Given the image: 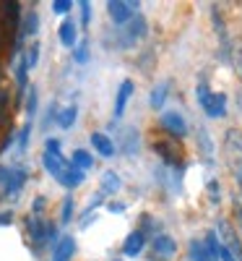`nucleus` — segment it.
<instances>
[{"label": "nucleus", "mask_w": 242, "mask_h": 261, "mask_svg": "<svg viewBox=\"0 0 242 261\" xmlns=\"http://www.w3.org/2000/svg\"><path fill=\"white\" fill-rule=\"evenodd\" d=\"M154 151L159 154V160L164 162V167H169L172 172H183L185 167V151L180 146V141H174V139H157L154 141Z\"/></svg>", "instance_id": "f257e3e1"}, {"label": "nucleus", "mask_w": 242, "mask_h": 261, "mask_svg": "<svg viewBox=\"0 0 242 261\" xmlns=\"http://www.w3.org/2000/svg\"><path fill=\"white\" fill-rule=\"evenodd\" d=\"M195 97H198V105L203 107V113L208 118H224L227 115V94L224 92H211L206 84H201L195 89Z\"/></svg>", "instance_id": "f03ea898"}, {"label": "nucleus", "mask_w": 242, "mask_h": 261, "mask_svg": "<svg viewBox=\"0 0 242 261\" xmlns=\"http://www.w3.org/2000/svg\"><path fill=\"white\" fill-rule=\"evenodd\" d=\"M159 125L164 128V134L169 139H174V141H183L188 136V123H185V118H183L180 110H162Z\"/></svg>", "instance_id": "7ed1b4c3"}, {"label": "nucleus", "mask_w": 242, "mask_h": 261, "mask_svg": "<svg viewBox=\"0 0 242 261\" xmlns=\"http://www.w3.org/2000/svg\"><path fill=\"white\" fill-rule=\"evenodd\" d=\"M216 235H219V241H222V246L229 248L237 261H242V238H239L237 227L229 220H219L216 222Z\"/></svg>", "instance_id": "20e7f679"}, {"label": "nucleus", "mask_w": 242, "mask_h": 261, "mask_svg": "<svg viewBox=\"0 0 242 261\" xmlns=\"http://www.w3.org/2000/svg\"><path fill=\"white\" fill-rule=\"evenodd\" d=\"M138 8L141 6L136 3V0H109L107 3V13H109V18H112L117 27H125L128 21L138 13Z\"/></svg>", "instance_id": "39448f33"}, {"label": "nucleus", "mask_w": 242, "mask_h": 261, "mask_svg": "<svg viewBox=\"0 0 242 261\" xmlns=\"http://www.w3.org/2000/svg\"><path fill=\"white\" fill-rule=\"evenodd\" d=\"M26 230H29V238H32V243L37 248L50 243V220H45V217L32 214L29 220H26Z\"/></svg>", "instance_id": "423d86ee"}, {"label": "nucleus", "mask_w": 242, "mask_h": 261, "mask_svg": "<svg viewBox=\"0 0 242 261\" xmlns=\"http://www.w3.org/2000/svg\"><path fill=\"white\" fill-rule=\"evenodd\" d=\"M146 34H148V21H146L141 13H136V16L125 24V29H123L125 45H133V42H138V39H146Z\"/></svg>", "instance_id": "0eeeda50"}, {"label": "nucleus", "mask_w": 242, "mask_h": 261, "mask_svg": "<svg viewBox=\"0 0 242 261\" xmlns=\"http://www.w3.org/2000/svg\"><path fill=\"white\" fill-rule=\"evenodd\" d=\"M117 149L123 151V154H128V157L138 154V149H141V136H138V130H136L133 125H125V128L120 130Z\"/></svg>", "instance_id": "6e6552de"}, {"label": "nucleus", "mask_w": 242, "mask_h": 261, "mask_svg": "<svg viewBox=\"0 0 242 261\" xmlns=\"http://www.w3.org/2000/svg\"><path fill=\"white\" fill-rule=\"evenodd\" d=\"M92 146H94L97 154L104 157V160L115 157V151H117V144L109 139L107 134H102V130H94V134H92Z\"/></svg>", "instance_id": "1a4fd4ad"}, {"label": "nucleus", "mask_w": 242, "mask_h": 261, "mask_svg": "<svg viewBox=\"0 0 242 261\" xmlns=\"http://www.w3.org/2000/svg\"><path fill=\"white\" fill-rule=\"evenodd\" d=\"M151 246H154V253L159 258H172L177 253V243H174V238H169L167 232H159L157 238H151Z\"/></svg>", "instance_id": "9d476101"}, {"label": "nucleus", "mask_w": 242, "mask_h": 261, "mask_svg": "<svg viewBox=\"0 0 242 261\" xmlns=\"http://www.w3.org/2000/svg\"><path fill=\"white\" fill-rule=\"evenodd\" d=\"M42 165H45V170L50 172L55 180H60L63 172H65V167H68L71 162H65L63 154H55V151H45V154H42Z\"/></svg>", "instance_id": "9b49d317"}, {"label": "nucleus", "mask_w": 242, "mask_h": 261, "mask_svg": "<svg viewBox=\"0 0 242 261\" xmlns=\"http://www.w3.org/2000/svg\"><path fill=\"white\" fill-rule=\"evenodd\" d=\"M57 37H60V45L63 47H76L78 45V27L73 18H63V24L57 29Z\"/></svg>", "instance_id": "f8f14e48"}, {"label": "nucleus", "mask_w": 242, "mask_h": 261, "mask_svg": "<svg viewBox=\"0 0 242 261\" xmlns=\"http://www.w3.org/2000/svg\"><path fill=\"white\" fill-rule=\"evenodd\" d=\"M146 241H148V238H146L141 230H133V232H130V235L125 238V243H123V253H125V256H130V258H136V256L146 248Z\"/></svg>", "instance_id": "ddd939ff"}, {"label": "nucleus", "mask_w": 242, "mask_h": 261, "mask_svg": "<svg viewBox=\"0 0 242 261\" xmlns=\"http://www.w3.org/2000/svg\"><path fill=\"white\" fill-rule=\"evenodd\" d=\"M169 89H172V81H159L157 86H154L151 97H148L151 110H157V113L164 110V102H167V97H169Z\"/></svg>", "instance_id": "4468645a"}, {"label": "nucleus", "mask_w": 242, "mask_h": 261, "mask_svg": "<svg viewBox=\"0 0 242 261\" xmlns=\"http://www.w3.org/2000/svg\"><path fill=\"white\" fill-rule=\"evenodd\" d=\"M133 97V81L130 79H123L120 86H117V97H115V118H123L125 107H128V99Z\"/></svg>", "instance_id": "2eb2a0df"}, {"label": "nucleus", "mask_w": 242, "mask_h": 261, "mask_svg": "<svg viewBox=\"0 0 242 261\" xmlns=\"http://www.w3.org/2000/svg\"><path fill=\"white\" fill-rule=\"evenodd\" d=\"M26 178H29V172H26L24 167H11V175H8V180H6V186H3L6 196H16L21 188H24Z\"/></svg>", "instance_id": "dca6fc26"}, {"label": "nucleus", "mask_w": 242, "mask_h": 261, "mask_svg": "<svg viewBox=\"0 0 242 261\" xmlns=\"http://www.w3.org/2000/svg\"><path fill=\"white\" fill-rule=\"evenodd\" d=\"M198 151H201V157H203V162L206 165H214L216 162V146H214V141H211V134L206 128H201L198 130Z\"/></svg>", "instance_id": "f3484780"}, {"label": "nucleus", "mask_w": 242, "mask_h": 261, "mask_svg": "<svg viewBox=\"0 0 242 261\" xmlns=\"http://www.w3.org/2000/svg\"><path fill=\"white\" fill-rule=\"evenodd\" d=\"M76 253V241L71 235H65L57 241V246L52 248V261H71Z\"/></svg>", "instance_id": "a211bd4d"}, {"label": "nucleus", "mask_w": 242, "mask_h": 261, "mask_svg": "<svg viewBox=\"0 0 242 261\" xmlns=\"http://www.w3.org/2000/svg\"><path fill=\"white\" fill-rule=\"evenodd\" d=\"M26 76H29V63H26V58H18L16 60V105L21 102V97H24V92H29L26 89Z\"/></svg>", "instance_id": "6ab92c4d"}, {"label": "nucleus", "mask_w": 242, "mask_h": 261, "mask_svg": "<svg viewBox=\"0 0 242 261\" xmlns=\"http://www.w3.org/2000/svg\"><path fill=\"white\" fill-rule=\"evenodd\" d=\"M188 258H190V261H216L201 238H193V241L188 243Z\"/></svg>", "instance_id": "aec40b11"}, {"label": "nucleus", "mask_w": 242, "mask_h": 261, "mask_svg": "<svg viewBox=\"0 0 242 261\" xmlns=\"http://www.w3.org/2000/svg\"><path fill=\"white\" fill-rule=\"evenodd\" d=\"M83 180H86L83 170H78V167L68 165V167H65V172H63V178H60L57 183H60V186H65V188H78Z\"/></svg>", "instance_id": "412c9836"}, {"label": "nucleus", "mask_w": 242, "mask_h": 261, "mask_svg": "<svg viewBox=\"0 0 242 261\" xmlns=\"http://www.w3.org/2000/svg\"><path fill=\"white\" fill-rule=\"evenodd\" d=\"M71 165L86 172V170H92V167H94V157H92L86 149H76L73 154H71Z\"/></svg>", "instance_id": "4be33fe9"}, {"label": "nucleus", "mask_w": 242, "mask_h": 261, "mask_svg": "<svg viewBox=\"0 0 242 261\" xmlns=\"http://www.w3.org/2000/svg\"><path fill=\"white\" fill-rule=\"evenodd\" d=\"M76 118H78V107H76V105H68V107H63V110L57 113V125H60L63 130H68V128L76 123Z\"/></svg>", "instance_id": "5701e85b"}, {"label": "nucleus", "mask_w": 242, "mask_h": 261, "mask_svg": "<svg viewBox=\"0 0 242 261\" xmlns=\"http://www.w3.org/2000/svg\"><path fill=\"white\" fill-rule=\"evenodd\" d=\"M224 149L229 151V154H242V134H239L237 128H229V130H227Z\"/></svg>", "instance_id": "b1692460"}, {"label": "nucleus", "mask_w": 242, "mask_h": 261, "mask_svg": "<svg viewBox=\"0 0 242 261\" xmlns=\"http://www.w3.org/2000/svg\"><path fill=\"white\" fill-rule=\"evenodd\" d=\"M120 186H123V180L117 178V172L107 170L104 175H102V193H117Z\"/></svg>", "instance_id": "393cba45"}, {"label": "nucleus", "mask_w": 242, "mask_h": 261, "mask_svg": "<svg viewBox=\"0 0 242 261\" xmlns=\"http://www.w3.org/2000/svg\"><path fill=\"white\" fill-rule=\"evenodd\" d=\"M203 243H206V248L211 251V256L219 261V253H222V241H219V235H216V230H208L206 235H203Z\"/></svg>", "instance_id": "a878e982"}, {"label": "nucleus", "mask_w": 242, "mask_h": 261, "mask_svg": "<svg viewBox=\"0 0 242 261\" xmlns=\"http://www.w3.org/2000/svg\"><path fill=\"white\" fill-rule=\"evenodd\" d=\"M138 230H141L146 238H148V235H151V238H157V235H159V225L154 222V217H151V214H141V227H138Z\"/></svg>", "instance_id": "bb28decb"}, {"label": "nucleus", "mask_w": 242, "mask_h": 261, "mask_svg": "<svg viewBox=\"0 0 242 261\" xmlns=\"http://www.w3.org/2000/svg\"><path fill=\"white\" fill-rule=\"evenodd\" d=\"M73 60L76 63H89V42L81 39L78 45L73 47Z\"/></svg>", "instance_id": "cd10ccee"}, {"label": "nucleus", "mask_w": 242, "mask_h": 261, "mask_svg": "<svg viewBox=\"0 0 242 261\" xmlns=\"http://www.w3.org/2000/svg\"><path fill=\"white\" fill-rule=\"evenodd\" d=\"M29 136H32V120H26L24 128L18 130V151H21V154H24L26 146H29Z\"/></svg>", "instance_id": "c85d7f7f"}, {"label": "nucleus", "mask_w": 242, "mask_h": 261, "mask_svg": "<svg viewBox=\"0 0 242 261\" xmlns=\"http://www.w3.org/2000/svg\"><path fill=\"white\" fill-rule=\"evenodd\" d=\"M37 99H39L37 86H29V97H26V115H29V120H32L34 113H37Z\"/></svg>", "instance_id": "c756f323"}, {"label": "nucleus", "mask_w": 242, "mask_h": 261, "mask_svg": "<svg viewBox=\"0 0 242 261\" xmlns=\"http://www.w3.org/2000/svg\"><path fill=\"white\" fill-rule=\"evenodd\" d=\"M71 220H73V199L68 196V199L63 201V209H60V222H63V225H68Z\"/></svg>", "instance_id": "7c9ffc66"}, {"label": "nucleus", "mask_w": 242, "mask_h": 261, "mask_svg": "<svg viewBox=\"0 0 242 261\" xmlns=\"http://www.w3.org/2000/svg\"><path fill=\"white\" fill-rule=\"evenodd\" d=\"M39 50H42L39 42H32V45L26 47V55H24V58H26V63H29V68H34V65L39 63Z\"/></svg>", "instance_id": "2f4dec72"}, {"label": "nucleus", "mask_w": 242, "mask_h": 261, "mask_svg": "<svg viewBox=\"0 0 242 261\" xmlns=\"http://www.w3.org/2000/svg\"><path fill=\"white\" fill-rule=\"evenodd\" d=\"M232 65H234L237 76L242 79V45H232Z\"/></svg>", "instance_id": "473e14b6"}, {"label": "nucleus", "mask_w": 242, "mask_h": 261, "mask_svg": "<svg viewBox=\"0 0 242 261\" xmlns=\"http://www.w3.org/2000/svg\"><path fill=\"white\" fill-rule=\"evenodd\" d=\"M78 8H81V27L86 29V27H89V21H92V3H89V0H81Z\"/></svg>", "instance_id": "72a5a7b5"}, {"label": "nucleus", "mask_w": 242, "mask_h": 261, "mask_svg": "<svg viewBox=\"0 0 242 261\" xmlns=\"http://www.w3.org/2000/svg\"><path fill=\"white\" fill-rule=\"evenodd\" d=\"M206 191H208V196H211V201H214V204L222 201V186H219V180H208Z\"/></svg>", "instance_id": "f704fd0d"}, {"label": "nucleus", "mask_w": 242, "mask_h": 261, "mask_svg": "<svg viewBox=\"0 0 242 261\" xmlns=\"http://www.w3.org/2000/svg\"><path fill=\"white\" fill-rule=\"evenodd\" d=\"M71 8H73L71 0H52V11L55 13H68Z\"/></svg>", "instance_id": "c9c22d12"}, {"label": "nucleus", "mask_w": 242, "mask_h": 261, "mask_svg": "<svg viewBox=\"0 0 242 261\" xmlns=\"http://www.w3.org/2000/svg\"><path fill=\"white\" fill-rule=\"evenodd\" d=\"M45 206H47V199H45V196H37V199H34V204H32V214L42 217V212H45Z\"/></svg>", "instance_id": "e433bc0d"}, {"label": "nucleus", "mask_w": 242, "mask_h": 261, "mask_svg": "<svg viewBox=\"0 0 242 261\" xmlns=\"http://www.w3.org/2000/svg\"><path fill=\"white\" fill-rule=\"evenodd\" d=\"M234 217H237V225L242 230V196H237V199H234Z\"/></svg>", "instance_id": "4c0bfd02"}, {"label": "nucleus", "mask_w": 242, "mask_h": 261, "mask_svg": "<svg viewBox=\"0 0 242 261\" xmlns=\"http://www.w3.org/2000/svg\"><path fill=\"white\" fill-rule=\"evenodd\" d=\"M45 151H55V154H60V141L57 139H47L45 141Z\"/></svg>", "instance_id": "58836bf2"}, {"label": "nucleus", "mask_w": 242, "mask_h": 261, "mask_svg": "<svg viewBox=\"0 0 242 261\" xmlns=\"http://www.w3.org/2000/svg\"><path fill=\"white\" fill-rule=\"evenodd\" d=\"M107 209L112 212V214H120V212H125V204H123V201H109Z\"/></svg>", "instance_id": "ea45409f"}, {"label": "nucleus", "mask_w": 242, "mask_h": 261, "mask_svg": "<svg viewBox=\"0 0 242 261\" xmlns=\"http://www.w3.org/2000/svg\"><path fill=\"white\" fill-rule=\"evenodd\" d=\"M8 99H11L8 89H3V86H0V110H6V107H8Z\"/></svg>", "instance_id": "a19ab883"}, {"label": "nucleus", "mask_w": 242, "mask_h": 261, "mask_svg": "<svg viewBox=\"0 0 242 261\" xmlns=\"http://www.w3.org/2000/svg\"><path fill=\"white\" fill-rule=\"evenodd\" d=\"M8 175H11V167L8 165H0V186H6Z\"/></svg>", "instance_id": "79ce46f5"}, {"label": "nucleus", "mask_w": 242, "mask_h": 261, "mask_svg": "<svg viewBox=\"0 0 242 261\" xmlns=\"http://www.w3.org/2000/svg\"><path fill=\"white\" fill-rule=\"evenodd\" d=\"M13 222V212H0V225H11Z\"/></svg>", "instance_id": "37998d69"}, {"label": "nucleus", "mask_w": 242, "mask_h": 261, "mask_svg": "<svg viewBox=\"0 0 242 261\" xmlns=\"http://www.w3.org/2000/svg\"><path fill=\"white\" fill-rule=\"evenodd\" d=\"M237 178H239V183H242V162H239V167H237Z\"/></svg>", "instance_id": "c03bdc74"}, {"label": "nucleus", "mask_w": 242, "mask_h": 261, "mask_svg": "<svg viewBox=\"0 0 242 261\" xmlns=\"http://www.w3.org/2000/svg\"><path fill=\"white\" fill-rule=\"evenodd\" d=\"M115 261H123V258H115Z\"/></svg>", "instance_id": "a18cd8bd"}]
</instances>
